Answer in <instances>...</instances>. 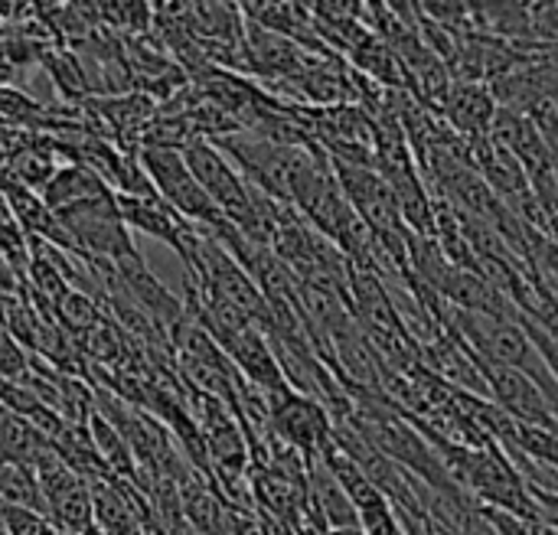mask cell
<instances>
[{"label":"cell","mask_w":558,"mask_h":535,"mask_svg":"<svg viewBox=\"0 0 558 535\" xmlns=\"http://www.w3.org/2000/svg\"><path fill=\"white\" fill-rule=\"evenodd\" d=\"M497 111H500V105H497L490 85H477V82H451V88L438 108L445 124L454 134H461L464 141L487 137Z\"/></svg>","instance_id":"cell-3"},{"label":"cell","mask_w":558,"mask_h":535,"mask_svg":"<svg viewBox=\"0 0 558 535\" xmlns=\"http://www.w3.org/2000/svg\"><path fill=\"white\" fill-rule=\"evenodd\" d=\"M0 118L20 121V124H46L49 111L39 101H33L29 95H23L20 88L0 85Z\"/></svg>","instance_id":"cell-9"},{"label":"cell","mask_w":558,"mask_h":535,"mask_svg":"<svg viewBox=\"0 0 558 535\" xmlns=\"http://www.w3.org/2000/svg\"><path fill=\"white\" fill-rule=\"evenodd\" d=\"M0 464H7V458H3V448H0Z\"/></svg>","instance_id":"cell-16"},{"label":"cell","mask_w":558,"mask_h":535,"mask_svg":"<svg viewBox=\"0 0 558 535\" xmlns=\"http://www.w3.org/2000/svg\"><path fill=\"white\" fill-rule=\"evenodd\" d=\"M268 399V435H275L281 445L298 451L307 464L317 461L324 445L330 441L333 422L327 415V405H320L311 396H301L294 389L265 396Z\"/></svg>","instance_id":"cell-2"},{"label":"cell","mask_w":558,"mask_h":535,"mask_svg":"<svg viewBox=\"0 0 558 535\" xmlns=\"http://www.w3.org/2000/svg\"><path fill=\"white\" fill-rule=\"evenodd\" d=\"M481 516L490 523L494 535H543V526L536 520H526V516H517V513H507V510L484 507Z\"/></svg>","instance_id":"cell-11"},{"label":"cell","mask_w":558,"mask_h":535,"mask_svg":"<svg viewBox=\"0 0 558 535\" xmlns=\"http://www.w3.org/2000/svg\"><path fill=\"white\" fill-rule=\"evenodd\" d=\"M402 535H405V533H402Z\"/></svg>","instance_id":"cell-17"},{"label":"cell","mask_w":558,"mask_h":535,"mask_svg":"<svg viewBox=\"0 0 558 535\" xmlns=\"http://www.w3.org/2000/svg\"><path fill=\"white\" fill-rule=\"evenodd\" d=\"M324 535H363L360 530H340V533H324Z\"/></svg>","instance_id":"cell-13"},{"label":"cell","mask_w":558,"mask_h":535,"mask_svg":"<svg viewBox=\"0 0 558 535\" xmlns=\"http://www.w3.org/2000/svg\"><path fill=\"white\" fill-rule=\"evenodd\" d=\"M0 533L3 535H59L56 523L36 510H13L0 507Z\"/></svg>","instance_id":"cell-10"},{"label":"cell","mask_w":558,"mask_h":535,"mask_svg":"<svg viewBox=\"0 0 558 535\" xmlns=\"http://www.w3.org/2000/svg\"><path fill=\"white\" fill-rule=\"evenodd\" d=\"M23 369H26L23 346L7 330H0V376H20Z\"/></svg>","instance_id":"cell-12"},{"label":"cell","mask_w":558,"mask_h":535,"mask_svg":"<svg viewBox=\"0 0 558 535\" xmlns=\"http://www.w3.org/2000/svg\"><path fill=\"white\" fill-rule=\"evenodd\" d=\"M56 157H52V144H23L13 157H10V183L26 186L33 193H43L49 186V180L56 177Z\"/></svg>","instance_id":"cell-6"},{"label":"cell","mask_w":558,"mask_h":535,"mask_svg":"<svg viewBox=\"0 0 558 535\" xmlns=\"http://www.w3.org/2000/svg\"><path fill=\"white\" fill-rule=\"evenodd\" d=\"M307 507H311V513L317 516V523L327 533L360 530V520H356V510H353L350 497L343 494V487L324 467L320 458L307 464Z\"/></svg>","instance_id":"cell-4"},{"label":"cell","mask_w":558,"mask_h":535,"mask_svg":"<svg viewBox=\"0 0 558 535\" xmlns=\"http://www.w3.org/2000/svg\"><path fill=\"white\" fill-rule=\"evenodd\" d=\"M144 173L150 177L157 196L183 219L190 222L199 235H213L222 239L232 226L226 222V216L213 206V199L206 196V190L196 183V177L190 173L183 150H170V147H141L137 150Z\"/></svg>","instance_id":"cell-1"},{"label":"cell","mask_w":558,"mask_h":535,"mask_svg":"<svg viewBox=\"0 0 558 535\" xmlns=\"http://www.w3.org/2000/svg\"><path fill=\"white\" fill-rule=\"evenodd\" d=\"M105 193H111V186L95 170H88L82 163H69V167L56 170V177L49 180V186L39 196H43V203L49 206L52 216H62V212H69V209H75V206H82L88 199H98Z\"/></svg>","instance_id":"cell-5"},{"label":"cell","mask_w":558,"mask_h":535,"mask_svg":"<svg viewBox=\"0 0 558 535\" xmlns=\"http://www.w3.org/2000/svg\"><path fill=\"white\" fill-rule=\"evenodd\" d=\"M82 535H105V533H101V530H98V526L92 523V526H88V530H85V533H82Z\"/></svg>","instance_id":"cell-14"},{"label":"cell","mask_w":558,"mask_h":535,"mask_svg":"<svg viewBox=\"0 0 558 535\" xmlns=\"http://www.w3.org/2000/svg\"><path fill=\"white\" fill-rule=\"evenodd\" d=\"M543 535H558V530H546V526H543Z\"/></svg>","instance_id":"cell-15"},{"label":"cell","mask_w":558,"mask_h":535,"mask_svg":"<svg viewBox=\"0 0 558 535\" xmlns=\"http://www.w3.org/2000/svg\"><path fill=\"white\" fill-rule=\"evenodd\" d=\"M56 311H59V320H65L78 333H92L105 320L101 311H98V304L85 291H72V288L59 297Z\"/></svg>","instance_id":"cell-8"},{"label":"cell","mask_w":558,"mask_h":535,"mask_svg":"<svg viewBox=\"0 0 558 535\" xmlns=\"http://www.w3.org/2000/svg\"><path fill=\"white\" fill-rule=\"evenodd\" d=\"M0 507H13V510H36L46 513V500L36 481V471L26 464H0Z\"/></svg>","instance_id":"cell-7"}]
</instances>
